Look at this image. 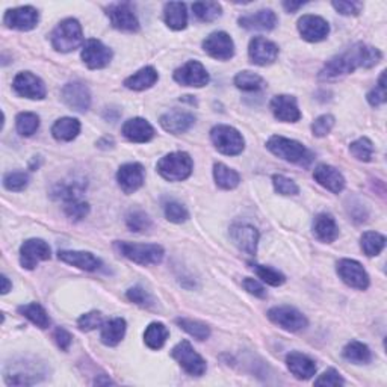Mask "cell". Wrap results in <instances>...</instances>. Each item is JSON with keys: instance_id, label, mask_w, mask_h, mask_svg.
Returning a JSON list of instances; mask_svg holds the SVG:
<instances>
[{"instance_id": "obj_1", "label": "cell", "mask_w": 387, "mask_h": 387, "mask_svg": "<svg viewBox=\"0 0 387 387\" xmlns=\"http://www.w3.org/2000/svg\"><path fill=\"white\" fill-rule=\"evenodd\" d=\"M383 59V53L367 44H356L346 52L336 54L331 58L322 70L318 78L321 80H335L344 78L357 68H372Z\"/></svg>"}, {"instance_id": "obj_2", "label": "cell", "mask_w": 387, "mask_h": 387, "mask_svg": "<svg viewBox=\"0 0 387 387\" xmlns=\"http://www.w3.org/2000/svg\"><path fill=\"white\" fill-rule=\"evenodd\" d=\"M266 149L277 156V158L291 163L301 165V167H309L313 161V154L304 147V144L284 136H271L268 143H266Z\"/></svg>"}, {"instance_id": "obj_3", "label": "cell", "mask_w": 387, "mask_h": 387, "mask_svg": "<svg viewBox=\"0 0 387 387\" xmlns=\"http://www.w3.org/2000/svg\"><path fill=\"white\" fill-rule=\"evenodd\" d=\"M82 43H84V31L76 18H66L52 32V45L57 52H73Z\"/></svg>"}, {"instance_id": "obj_4", "label": "cell", "mask_w": 387, "mask_h": 387, "mask_svg": "<svg viewBox=\"0 0 387 387\" xmlns=\"http://www.w3.org/2000/svg\"><path fill=\"white\" fill-rule=\"evenodd\" d=\"M194 170L192 158L187 152H173L165 154L158 162V173L168 182L187 180Z\"/></svg>"}, {"instance_id": "obj_5", "label": "cell", "mask_w": 387, "mask_h": 387, "mask_svg": "<svg viewBox=\"0 0 387 387\" xmlns=\"http://www.w3.org/2000/svg\"><path fill=\"white\" fill-rule=\"evenodd\" d=\"M118 253L126 259L138 265H158L163 259V248L158 244H132V242H115Z\"/></svg>"}, {"instance_id": "obj_6", "label": "cell", "mask_w": 387, "mask_h": 387, "mask_svg": "<svg viewBox=\"0 0 387 387\" xmlns=\"http://www.w3.org/2000/svg\"><path fill=\"white\" fill-rule=\"evenodd\" d=\"M210 141L215 145V149L226 156H238L241 154L245 141L244 136L232 126L218 124L210 131Z\"/></svg>"}, {"instance_id": "obj_7", "label": "cell", "mask_w": 387, "mask_h": 387, "mask_svg": "<svg viewBox=\"0 0 387 387\" xmlns=\"http://www.w3.org/2000/svg\"><path fill=\"white\" fill-rule=\"evenodd\" d=\"M171 356L185 370V372L192 377H201L206 372L205 358L192 348L188 340H182V342L174 346Z\"/></svg>"}, {"instance_id": "obj_8", "label": "cell", "mask_w": 387, "mask_h": 387, "mask_svg": "<svg viewBox=\"0 0 387 387\" xmlns=\"http://www.w3.org/2000/svg\"><path fill=\"white\" fill-rule=\"evenodd\" d=\"M336 270L339 277L342 279V282L348 284L349 288L357 291H366L370 288V274L366 272L362 263H358L357 261L340 259L337 262Z\"/></svg>"}, {"instance_id": "obj_9", "label": "cell", "mask_w": 387, "mask_h": 387, "mask_svg": "<svg viewBox=\"0 0 387 387\" xmlns=\"http://www.w3.org/2000/svg\"><path fill=\"white\" fill-rule=\"evenodd\" d=\"M268 318L275 326H279L286 331H291V333H295V331H300L307 327V318L304 316L298 309L291 306H275L270 309Z\"/></svg>"}, {"instance_id": "obj_10", "label": "cell", "mask_w": 387, "mask_h": 387, "mask_svg": "<svg viewBox=\"0 0 387 387\" xmlns=\"http://www.w3.org/2000/svg\"><path fill=\"white\" fill-rule=\"evenodd\" d=\"M50 256V247L43 239H27L20 247V263L24 270H35L36 265L49 261Z\"/></svg>"}, {"instance_id": "obj_11", "label": "cell", "mask_w": 387, "mask_h": 387, "mask_svg": "<svg viewBox=\"0 0 387 387\" xmlns=\"http://www.w3.org/2000/svg\"><path fill=\"white\" fill-rule=\"evenodd\" d=\"M106 15L110 23L118 31L123 32H138L140 31V22L133 13L131 3H112L106 8Z\"/></svg>"}, {"instance_id": "obj_12", "label": "cell", "mask_w": 387, "mask_h": 387, "mask_svg": "<svg viewBox=\"0 0 387 387\" xmlns=\"http://www.w3.org/2000/svg\"><path fill=\"white\" fill-rule=\"evenodd\" d=\"M40 22V14L34 6H18L14 9H8L5 17H3V23L9 29H15V31H22L27 32L32 31L34 27H36Z\"/></svg>"}, {"instance_id": "obj_13", "label": "cell", "mask_w": 387, "mask_h": 387, "mask_svg": "<svg viewBox=\"0 0 387 387\" xmlns=\"http://www.w3.org/2000/svg\"><path fill=\"white\" fill-rule=\"evenodd\" d=\"M203 49L210 58L218 61H228L235 54V43L227 32L218 31L210 34L207 38L203 41Z\"/></svg>"}, {"instance_id": "obj_14", "label": "cell", "mask_w": 387, "mask_h": 387, "mask_svg": "<svg viewBox=\"0 0 387 387\" xmlns=\"http://www.w3.org/2000/svg\"><path fill=\"white\" fill-rule=\"evenodd\" d=\"M13 88L20 97L31 100H43L45 98V94H48L44 82L31 71L18 73L14 78Z\"/></svg>"}, {"instance_id": "obj_15", "label": "cell", "mask_w": 387, "mask_h": 387, "mask_svg": "<svg viewBox=\"0 0 387 387\" xmlns=\"http://www.w3.org/2000/svg\"><path fill=\"white\" fill-rule=\"evenodd\" d=\"M174 80L182 87H194L201 88L209 84V73L203 67V64L198 61H188L185 66H182L174 71Z\"/></svg>"}, {"instance_id": "obj_16", "label": "cell", "mask_w": 387, "mask_h": 387, "mask_svg": "<svg viewBox=\"0 0 387 387\" xmlns=\"http://www.w3.org/2000/svg\"><path fill=\"white\" fill-rule=\"evenodd\" d=\"M80 57L88 68L100 70L108 67L109 62L112 61V50L100 40L91 38L84 44V48H82Z\"/></svg>"}, {"instance_id": "obj_17", "label": "cell", "mask_w": 387, "mask_h": 387, "mask_svg": "<svg viewBox=\"0 0 387 387\" xmlns=\"http://www.w3.org/2000/svg\"><path fill=\"white\" fill-rule=\"evenodd\" d=\"M61 98L64 103L76 112H87L91 106L89 88L82 82H70V84L64 85Z\"/></svg>"}, {"instance_id": "obj_18", "label": "cell", "mask_w": 387, "mask_h": 387, "mask_svg": "<svg viewBox=\"0 0 387 387\" xmlns=\"http://www.w3.org/2000/svg\"><path fill=\"white\" fill-rule=\"evenodd\" d=\"M248 57L256 66L266 67L275 62L279 58L277 44L263 38V36H254L248 45Z\"/></svg>"}, {"instance_id": "obj_19", "label": "cell", "mask_w": 387, "mask_h": 387, "mask_svg": "<svg viewBox=\"0 0 387 387\" xmlns=\"http://www.w3.org/2000/svg\"><path fill=\"white\" fill-rule=\"evenodd\" d=\"M298 32L309 43L324 41L330 34V24L319 15H302L298 20Z\"/></svg>"}, {"instance_id": "obj_20", "label": "cell", "mask_w": 387, "mask_h": 387, "mask_svg": "<svg viewBox=\"0 0 387 387\" xmlns=\"http://www.w3.org/2000/svg\"><path fill=\"white\" fill-rule=\"evenodd\" d=\"M145 171L141 163L131 162L124 163L123 167H119L117 173V182L118 187L122 188L124 194H133L144 185Z\"/></svg>"}, {"instance_id": "obj_21", "label": "cell", "mask_w": 387, "mask_h": 387, "mask_svg": "<svg viewBox=\"0 0 387 387\" xmlns=\"http://www.w3.org/2000/svg\"><path fill=\"white\" fill-rule=\"evenodd\" d=\"M230 238L235 242L239 250L247 254L254 256L257 253V245H259V232L250 224H233L230 228Z\"/></svg>"}, {"instance_id": "obj_22", "label": "cell", "mask_w": 387, "mask_h": 387, "mask_svg": "<svg viewBox=\"0 0 387 387\" xmlns=\"http://www.w3.org/2000/svg\"><path fill=\"white\" fill-rule=\"evenodd\" d=\"M41 379L43 375L38 371H32L31 363L27 362L9 363L5 371V381L9 386H32Z\"/></svg>"}, {"instance_id": "obj_23", "label": "cell", "mask_w": 387, "mask_h": 387, "mask_svg": "<svg viewBox=\"0 0 387 387\" xmlns=\"http://www.w3.org/2000/svg\"><path fill=\"white\" fill-rule=\"evenodd\" d=\"M271 110L274 117L283 123H297L301 118V110L298 108L297 98L293 96H275L271 100Z\"/></svg>"}, {"instance_id": "obj_24", "label": "cell", "mask_w": 387, "mask_h": 387, "mask_svg": "<svg viewBox=\"0 0 387 387\" xmlns=\"http://www.w3.org/2000/svg\"><path fill=\"white\" fill-rule=\"evenodd\" d=\"M161 126L163 131H167L173 135H180L188 132L189 129L196 124V117H194L188 110H170V112H165L161 119Z\"/></svg>"}, {"instance_id": "obj_25", "label": "cell", "mask_w": 387, "mask_h": 387, "mask_svg": "<svg viewBox=\"0 0 387 387\" xmlns=\"http://www.w3.org/2000/svg\"><path fill=\"white\" fill-rule=\"evenodd\" d=\"M238 23L247 31H272L277 26V15L272 9H261L254 14L239 17Z\"/></svg>"}, {"instance_id": "obj_26", "label": "cell", "mask_w": 387, "mask_h": 387, "mask_svg": "<svg viewBox=\"0 0 387 387\" xmlns=\"http://www.w3.org/2000/svg\"><path fill=\"white\" fill-rule=\"evenodd\" d=\"M313 179H315L321 187H324L333 194L342 192L345 188V177L342 176V173L327 163L318 165L315 171H313Z\"/></svg>"}, {"instance_id": "obj_27", "label": "cell", "mask_w": 387, "mask_h": 387, "mask_svg": "<svg viewBox=\"0 0 387 387\" xmlns=\"http://www.w3.org/2000/svg\"><path fill=\"white\" fill-rule=\"evenodd\" d=\"M122 133L124 135V138H127L129 141L143 144V143H149L150 140H153L154 129L149 122H147V119L136 117V118L127 119V122L123 124Z\"/></svg>"}, {"instance_id": "obj_28", "label": "cell", "mask_w": 387, "mask_h": 387, "mask_svg": "<svg viewBox=\"0 0 387 387\" xmlns=\"http://www.w3.org/2000/svg\"><path fill=\"white\" fill-rule=\"evenodd\" d=\"M58 259L64 263L76 266L84 271H96L100 268V259L89 251H68L64 250L58 253Z\"/></svg>"}, {"instance_id": "obj_29", "label": "cell", "mask_w": 387, "mask_h": 387, "mask_svg": "<svg viewBox=\"0 0 387 387\" xmlns=\"http://www.w3.org/2000/svg\"><path fill=\"white\" fill-rule=\"evenodd\" d=\"M286 365L291 374L298 380H310L316 374L315 362L301 353H291L286 357Z\"/></svg>"}, {"instance_id": "obj_30", "label": "cell", "mask_w": 387, "mask_h": 387, "mask_svg": "<svg viewBox=\"0 0 387 387\" xmlns=\"http://www.w3.org/2000/svg\"><path fill=\"white\" fill-rule=\"evenodd\" d=\"M313 235L321 242L331 244L339 238V227L336 219L330 214H319L313 221Z\"/></svg>"}, {"instance_id": "obj_31", "label": "cell", "mask_w": 387, "mask_h": 387, "mask_svg": "<svg viewBox=\"0 0 387 387\" xmlns=\"http://www.w3.org/2000/svg\"><path fill=\"white\" fill-rule=\"evenodd\" d=\"M85 188H87V182L84 179L73 177L70 180H64L58 183V185L53 188L52 196L53 198L62 200L64 203H70V201L79 200Z\"/></svg>"}, {"instance_id": "obj_32", "label": "cell", "mask_w": 387, "mask_h": 387, "mask_svg": "<svg viewBox=\"0 0 387 387\" xmlns=\"http://www.w3.org/2000/svg\"><path fill=\"white\" fill-rule=\"evenodd\" d=\"M163 20L173 31H183L188 26L187 5L182 2H170L163 8Z\"/></svg>"}, {"instance_id": "obj_33", "label": "cell", "mask_w": 387, "mask_h": 387, "mask_svg": "<svg viewBox=\"0 0 387 387\" xmlns=\"http://www.w3.org/2000/svg\"><path fill=\"white\" fill-rule=\"evenodd\" d=\"M126 335V321L123 318H114L101 326L100 340L106 346H117Z\"/></svg>"}, {"instance_id": "obj_34", "label": "cell", "mask_w": 387, "mask_h": 387, "mask_svg": "<svg viewBox=\"0 0 387 387\" xmlns=\"http://www.w3.org/2000/svg\"><path fill=\"white\" fill-rule=\"evenodd\" d=\"M80 133V123L79 119L71 118V117H64L54 122L52 126V135L54 140L62 141V143H70L78 138Z\"/></svg>"}, {"instance_id": "obj_35", "label": "cell", "mask_w": 387, "mask_h": 387, "mask_svg": "<svg viewBox=\"0 0 387 387\" xmlns=\"http://www.w3.org/2000/svg\"><path fill=\"white\" fill-rule=\"evenodd\" d=\"M159 75L154 67H144L140 71L133 73L124 80V87L132 91H144L152 88L158 82Z\"/></svg>"}, {"instance_id": "obj_36", "label": "cell", "mask_w": 387, "mask_h": 387, "mask_svg": "<svg viewBox=\"0 0 387 387\" xmlns=\"http://www.w3.org/2000/svg\"><path fill=\"white\" fill-rule=\"evenodd\" d=\"M342 356L345 360L351 362L354 365H366L372 360V353L367 345L358 342V340H351V342L346 344Z\"/></svg>"}, {"instance_id": "obj_37", "label": "cell", "mask_w": 387, "mask_h": 387, "mask_svg": "<svg viewBox=\"0 0 387 387\" xmlns=\"http://www.w3.org/2000/svg\"><path fill=\"white\" fill-rule=\"evenodd\" d=\"M214 179H215L217 187L221 189H226V191L235 189L239 183H241V177H239V174L221 162L214 165Z\"/></svg>"}, {"instance_id": "obj_38", "label": "cell", "mask_w": 387, "mask_h": 387, "mask_svg": "<svg viewBox=\"0 0 387 387\" xmlns=\"http://www.w3.org/2000/svg\"><path fill=\"white\" fill-rule=\"evenodd\" d=\"M170 336L168 328L165 327L162 322H152V324L145 328L144 342L152 349H161Z\"/></svg>"}, {"instance_id": "obj_39", "label": "cell", "mask_w": 387, "mask_h": 387, "mask_svg": "<svg viewBox=\"0 0 387 387\" xmlns=\"http://www.w3.org/2000/svg\"><path fill=\"white\" fill-rule=\"evenodd\" d=\"M18 313L29 319L32 324H35L40 328H48L50 326V318L48 315V312H45L44 307L38 302H31V304L20 306L18 307Z\"/></svg>"}, {"instance_id": "obj_40", "label": "cell", "mask_w": 387, "mask_h": 387, "mask_svg": "<svg viewBox=\"0 0 387 387\" xmlns=\"http://www.w3.org/2000/svg\"><path fill=\"white\" fill-rule=\"evenodd\" d=\"M360 247L367 257L379 256L386 247V236L379 232H366L360 238Z\"/></svg>"}, {"instance_id": "obj_41", "label": "cell", "mask_w": 387, "mask_h": 387, "mask_svg": "<svg viewBox=\"0 0 387 387\" xmlns=\"http://www.w3.org/2000/svg\"><path fill=\"white\" fill-rule=\"evenodd\" d=\"M192 11L200 22L210 23L223 14V8L218 2H196L192 5Z\"/></svg>"}, {"instance_id": "obj_42", "label": "cell", "mask_w": 387, "mask_h": 387, "mask_svg": "<svg viewBox=\"0 0 387 387\" xmlns=\"http://www.w3.org/2000/svg\"><path fill=\"white\" fill-rule=\"evenodd\" d=\"M15 127L22 136H32L40 129V117L34 112H20L15 118Z\"/></svg>"}, {"instance_id": "obj_43", "label": "cell", "mask_w": 387, "mask_h": 387, "mask_svg": "<svg viewBox=\"0 0 387 387\" xmlns=\"http://www.w3.org/2000/svg\"><path fill=\"white\" fill-rule=\"evenodd\" d=\"M235 85L239 89L251 93V91H259L265 88V80L253 71H241L235 78Z\"/></svg>"}, {"instance_id": "obj_44", "label": "cell", "mask_w": 387, "mask_h": 387, "mask_svg": "<svg viewBox=\"0 0 387 387\" xmlns=\"http://www.w3.org/2000/svg\"><path fill=\"white\" fill-rule=\"evenodd\" d=\"M250 266L257 274V277L262 279V282L270 284V286H282V284L286 282V277H284L280 271L271 268V266H265L259 263H250Z\"/></svg>"}, {"instance_id": "obj_45", "label": "cell", "mask_w": 387, "mask_h": 387, "mask_svg": "<svg viewBox=\"0 0 387 387\" xmlns=\"http://www.w3.org/2000/svg\"><path fill=\"white\" fill-rule=\"evenodd\" d=\"M176 322L182 330H185L189 336L196 337L197 340H206L210 336V328L206 324H203V322H200V321L179 318Z\"/></svg>"}, {"instance_id": "obj_46", "label": "cell", "mask_w": 387, "mask_h": 387, "mask_svg": "<svg viewBox=\"0 0 387 387\" xmlns=\"http://www.w3.org/2000/svg\"><path fill=\"white\" fill-rule=\"evenodd\" d=\"M349 153H351L357 161L370 162L374 156V144L367 138H358L349 145Z\"/></svg>"}, {"instance_id": "obj_47", "label": "cell", "mask_w": 387, "mask_h": 387, "mask_svg": "<svg viewBox=\"0 0 387 387\" xmlns=\"http://www.w3.org/2000/svg\"><path fill=\"white\" fill-rule=\"evenodd\" d=\"M126 224L129 230H132L135 233H141L149 230L152 227V219L143 210H133L126 217Z\"/></svg>"}, {"instance_id": "obj_48", "label": "cell", "mask_w": 387, "mask_h": 387, "mask_svg": "<svg viewBox=\"0 0 387 387\" xmlns=\"http://www.w3.org/2000/svg\"><path fill=\"white\" fill-rule=\"evenodd\" d=\"M163 212H165V218L171 221V223H174V224L185 223V221L189 218V212L179 201L165 203Z\"/></svg>"}, {"instance_id": "obj_49", "label": "cell", "mask_w": 387, "mask_h": 387, "mask_svg": "<svg viewBox=\"0 0 387 387\" xmlns=\"http://www.w3.org/2000/svg\"><path fill=\"white\" fill-rule=\"evenodd\" d=\"M27 185H29V176H27L26 173H23V171H13V173L5 174L3 187L8 191H13V192L23 191V189L27 188Z\"/></svg>"}, {"instance_id": "obj_50", "label": "cell", "mask_w": 387, "mask_h": 387, "mask_svg": "<svg viewBox=\"0 0 387 387\" xmlns=\"http://www.w3.org/2000/svg\"><path fill=\"white\" fill-rule=\"evenodd\" d=\"M274 189L277 191L280 196H297L300 188L292 179L283 176V174H274L272 176Z\"/></svg>"}, {"instance_id": "obj_51", "label": "cell", "mask_w": 387, "mask_h": 387, "mask_svg": "<svg viewBox=\"0 0 387 387\" xmlns=\"http://www.w3.org/2000/svg\"><path fill=\"white\" fill-rule=\"evenodd\" d=\"M387 100V89H386V73L383 71L381 76L379 79V84L374 89H371L370 93H367V101H370V105L374 108H379L381 105L386 103Z\"/></svg>"}, {"instance_id": "obj_52", "label": "cell", "mask_w": 387, "mask_h": 387, "mask_svg": "<svg viewBox=\"0 0 387 387\" xmlns=\"http://www.w3.org/2000/svg\"><path fill=\"white\" fill-rule=\"evenodd\" d=\"M335 123H336V119L333 115H330V114L321 115L315 119V122H313L312 132L316 138H324L331 132V129L335 127Z\"/></svg>"}, {"instance_id": "obj_53", "label": "cell", "mask_w": 387, "mask_h": 387, "mask_svg": "<svg viewBox=\"0 0 387 387\" xmlns=\"http://www.w3.org/2000/svg\"><path fill=\"white\" fill-rule=\"evenodd\" d=\"M64 210H66V215L70 219L82 221L89 214V206H88V203H85V201L75 200V201L66 203V207H64Z\"/></svg>"}, {"instance_id": "obj_54", "label": "cell", "mask_w": 387, "mask_h": 387, "mask_svg": "<svg viewBox=\"0 0 387 387\" xmlns=\"http://www.w3.org/2000/svg\"><path fill=\"white\" fill-rule=\"evenodd\" d=\"M103 326V316L100 312H88L78 321V327L82 331H91Z\"/></svg>"}, {"instance_id": "obj_55", "label": "cell", "mask_w": 387, "mask_h": 387, "mask_svg": "<svg viewBox=\"0 0 387 387\" xmlns=\"http://www.w3.org/2000/svg\"><path fill=\"white\" fill-rule=\"evenodd\" d=\"M126 295H127L129 300H131L135 304H138V306H141V307H150L153 304V298L150 297V293L141 286L131 288L127 291Z\"/></svg>"}, {"instance_id": "obj_56", "label": "cell", "mask_w": 387, "mask_h": 387, "mask_svg": "<svg viewBox=\"0 0 387 387\" xmlns=\"http://www.w3.org/2000/svg\"><path fill=\"white\" fill-rule=\"evenodd\" d=\"M344 384H345V380L342 379V375H340L336 370H333V367H331V370H327L315 380V386H344Z\"/></svg>"}, {"instance_id": "obj_57", "label": "cell", "mask_w": 387, "mask_h": 387, "mask_svg": "<svg viewBox=\"0 0 387 387\" xmlns=\"http://www.w3.org/2000/svg\"><path fill=\"white\" fill-rule=\"evenodd\" d=\"M333 8L339 14L342 15H358L362 13L363 3L362 2H345V0H336V2L331 3Z\"/></svg>"}, {"instance_id": "obj_58", "label": "cell", "mask_w": 387, "mask_h": 387, "mask_svg": "<svg viewBox=\"0 0 387 387\" xmlns=\"http://www.w3.org/2000/svg\"><path fill=\"white\" fill-rule=\"evenodd\" d=\"M242 286H244V289L248 293L254 295V297H257V298H266V289L263 288V284L259 283L257 280H254L251 277H247L242 282Z\"/></svg>"}, {"instance_id": "obj_59", "label": "cell", "mask_w": 387, "mask_h": 387, "mask_svg": "<svg viewBox=\"0 0 387 387\" xmlns=\"http://www.w3.org/2000/svg\"><path fill=\"white\" fill-rule=\"evenodd\" d=\"M54 342L58 344V346L62 349V351H68V348L71 346L73 342V336L68 333L66 328H57L53 333Z\"/></svg>"}, {"instance_id": "obj_60", "label": "cell", "mask_w": 387, "mask_h": 387, "mask_svg": "<svg viewBox=\"0 0 387 387\" xmlns=\"http://www.w3.org/2000/svg\"><path fill=\"white\" fill-rule=\"evenodd\" d=\"M302 5H304V2H292V0L291 2H283V8L286 9L288 13H297Z\"/></svg>"}, {"instance_id": "obj_61", "label": "cell", "mask_w": 387, "mask_h": 387, "mask_svg": "<svg viewBox=\"0 0 387 387\" xmlns=\"http://www.w3.org/2000/svg\"><path fill=\"white\" fill-rule=\"evenodd\" d=\"M11 288H13L11 282L8 280L6 275H2V293H3V295H6L9 291H11Z\"/></svg>"}]
</instances>
